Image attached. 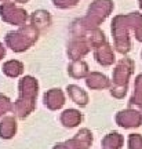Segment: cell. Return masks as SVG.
Instances as JSON below:
<instances>
[{"instance_id":"6da1fadb","label":"cell","mask_w":142,"mask_h":149,"mask_svg":"<svg viewBox=\"0 0 142 149\" xmlns=\"http://www.w3.org/2000/svg\"><path fill=\"white\" fill-rule=\"evenodd\" d=\"M132 29L135 37L142 42V15L138 13H130L127 15H117L112 22V33L115 37V47L121 54L130 51V36L128 31Z\"/></svg>"},{"instance_id":"7a4b0ae2","label":"cell","mask_w":142,"mask_h":149,"mask_svg":"<svg viewBox=\"0 0 142 149\" xmlns=\"http://www.w3.org/2000/svg\"><path fill=\"white\" fill-rule=\"evenodd\" d=\"M18 88H19V98L14 102L13 112L19 119H25L35 111L39 84H37V80L35 77L25 76V77H22L19 80Z\"/></svg>"},{"instance_id":"3957f363","label":"cell","mask_w":142,"mask_h":149,"mask_svg":"<svg viewBox=\"0 0 142 149\" xmlns=\"http://www.w3.org/2000/svg\"><path fill=\"white\" fill-rule=\"evenodd\" d=\"M113 10V1L112 0H95L90 6L88 13L84 18H81L77 24L80 26V31H93L97 29L98 25L111 14Z\"/></svg>"},{"instance_id":"277c9868","label":"cell","mask_w":142,"mask_h":149,"mask_svg":"<svg viewBox=\"0 0 142 149\" xmlns=\"http://www.w3.org/2000/svg\"><path fill=\"white\" fill-rule=\"evenodd\" d=\"M132 69H134V62L130 58H123L117 62L116 68L113 69V87L111 88L112 97L117 100L126 97L128 80L132 74Z\"/></svg>"},{"instance_id":"5b68a950","label":"cell","mask_w":142,"mask_h":149,"mask_svg":"<svg viewBox=\"0 0 142 149\" xmlns=\"http://www.w3.org/2000/svg\"><path fill=\"white\" fill-rule=\"evenodd\" d=\"M37 33H39V29H36L33 25L22 26L17 32L7 33L6 43L11 50H14L17 53H21V51H25L26 48H29L36 42Z\"/></svg>"},{"instance_id":"8992f818","label":"cell","mask_w":142,"mask_h":149,"mask_svg":"<svg viewBox=\"0 0 142 149\" xmlns=\"http://www.w3.org/2000/svg\"><path fill=\"white\" fill-rule=\"evenodd\" d=\"M0 15L6 22H10L14 25H22L26 21V11L14 6L13 3H4L0 7Z\"/></svg>"},{"instance_id":"52a82bcc","label":"cell","mask_w":142,"mask_h":149,"mask_svg":"<svg viewBox=\"0 0 142 149\" xmlns=\"http://www.w3.org/2000/svg\"><path fill=\"white\" fill-rule=\"evenodd\" d=\"M115 120L123 128H135L142 126L141 112L135 111V109H124V111L117 112Z\"/></svg>"},{"instance_id":"ba28073f","label":"cell","mask_w":142,"mask_h":149,"mask_svg":"<svg viewBox=\"0 0 142 149\" xmlns=\"http://www.w3.org/2000/svg\"><path fill=\"white\" fill-rule=\"evenodd\" d=\"M90 50H91V46H90L87 37L83 36V35H79V36L74 37L72 40V43L69 44L68 55L72 61H77L81 57H84Z\"/></svg>"},{"instance_id":"9c48e42d","label":"cell","mask_w":142,"mask_h":149,"mask_svg":"<svg viewBox=\"0 0 142 149\" xmlns=\"http://www.w3.org/2000/svg\"><path fill=\"white\" fill-rule=\"evenodd\" d=\"M43 101L50 111H58L65 105V94L59 88H51L44 93Z\"/></svg>"},{"instance_id":"30bf717a","label":"cell","mask_w":142,"mask_h":149,"mask_svg":"<svg viewBox=\"0 0 142 149\" xmlns=\"http://www.w3.org/2000/svg\"><path fill=\"white\" fill-rule=\"evenodd\" d=\"M86 84L91 90H104L111 87V80L108 76L100 72H90V74L86 77Z\"/></svg>"},{"instance_id":"8fae6325","label":"cell","mask_w":142,"mask_h":149,"mask_svg":"<svg viewBox=\"0 0 142 149\" xmlns=\"http://www.w3.org/2000/svg\"><path fill=\"white\" fill-rule=\"evenodd\" d=\"M94 57L97 59V62L101 64L102 66H109L115 62V54L112 51V47L105 43L102 44L101 47L95 48V53H94Z\"/></svg>"},{"instance_id":"7c38bea8","label":"cell","mask_w":142,"mask_h":149,"mask_svg":"<svg viewBox=\"0 0 142 149\" xmlns=\"http://www.w3.org/2000/svg\"><path fill=\"white\" fill-rule=\"evenodd\" d=\"M81 119H83V116H81L80 111H77V109H66L59 116V120L62 123V126L68 128L77 127L80 122H81Z\"/></svg>"},{"instance_id":"4fadbf2b","label":"cell","mask_w":142,"mask_h":149,"mask_svg":"<svg viewBox=\"0 0 142 149\" xmlns=\"http://www.w3.org/2000/svg\"><path fill=\"white\" fill-rule=\"evenodd\" d=\"M66 91H68V95L72 101L79 105V107H86L88 104V95L83 88H80L79 86L76 84H69L66 87Z\"/></svg>"},{"instance_id":"5bb4252c","label":"cell","mask_w":142,"mask_h":149,"mask_svg":"<svg viewBox=\"0 0 142 149\" xmlns=\"http://www.w3.org/2000/svg\"><path fill=\"white\" fill-rule=\"evenodd\" d=\"M17 133V122L14 116H6L0 122V137L3 139L13 138Z\"/></svg>"},{"instance_id":"9a60e30c","label":"cell","mask_w":142,"mask_h":149,"mask_svg":"<svg viewBox=\"0 0 142 149\" xmlns=\"http://www.w3.org/2000/svg\"><path fill=\"white\" fill-rule=\"evenodd\" d=\"M76 149H88L93 144V134L88 128H81L79 133L70 138Z\"/></svg>"},{"instance_id":"2e32d148","label":"cell","mask_w":142,"mask_h":149,"mask_svg":"<svg viewBox=\"0 0 142 149\" xmlns=\"http://www.w3.org/2000/svg\"><path fill=\"white\" fill-rule=\"evenodd\" d=\"M68 73H69V76H72L73 79H83V77H87L90 74L88 65H87V62L81 61V59L72 61L70 65L68 66Z\"/></svg>"},{"instance_id":"e0dca14e","label":"cell","mask_w":142,"mask_h":149,"mask_svg":"<svg viewBox=\"0 0 142 149\" xmlns=\"http://www.w3.org/2000/svg\"><path fill=\"white\" fill-rule=\"evenodd\" d=\"M124 144V137L120 133H109L102 138V149H120Z\"/></svg>"},{"instance_id":"ac0fdd59","label":"cell","mask_w":142,"mask_h":149,"mask_svg":"<svg viewBox=\"0 0 142 149\" xmlns=\"http://www.w3.org/2000/svg\"><path fill=\"white\" fill-rule=\"evenodd\" d=\"M50 22H51V18H50V14L47 11L40 10L33 13V15H32V25L36 29H42V28L48 26Z\"/></svg>"},{"instance_id":"d6986e66","label":"cell","mask_w":142,"mask_h":149,"mask_svg":"<svg viewBox=\"0 0 142 149\" xmlns=\"http://www.w3.org/2000/svg\"><path fill=\"white\" fill-rule=\"evenodd\" d=\"M3 72L7 76H10V77H17V76H19L24 72V65L19 61L11 59V61H7L3 65Z\"/></svg>"},{"instance_id":"ffe728a7","label":"cell","mask_w":142,"mask_h":149,"mask_svg":"<svg viewBox=\"0 0 142 149\" xmlns=\"http://www.w3.org/2000/svg\"><path fill=\"white\" fill-rule=\"evenodd\" d=\"M130 105H137L142 107V73L135 77V84H134V94L130 98Z\"/></svg>"},{"instance_id":"44dd1931","label":"cell","mask_w":142,"mask_h":149,"mask_svg":"<svg viewBox=\"0 0 142 149\" xmlns=\"http://www.w3.org/2000/svg\"><path fill=\"white\" fill-rule=\"evenodd\" d=\"M86 37H87V40H88L90 46H91V47H94V48L101 47L102 44H105L106 43L105 35L101 32L98 28H97V29H93V31H90L88 36H86Z\"/></svg>"},{"instance_id":"7402d4cb","label":"cell","mask_w":142,"mask_h":149,"mask_svg":"<svg viewBox=\"0 0 142 149\" xmlns=\"http://www.w3.org/2000/svg\"><path fill=\"white\" fill-rule=\"evenodd\" d=\"M128 149H142V135L141 134H130L127 139Z\"/></svg>"},{"instance_id":"603a6c76","label":"cell","mask_w":142,"mask_h":149,"mask_svg":"<svg viewBox=\"0 0 142 149\" xmlns=\"http://www.w3.org/2000/svg\"><path fill=\"white\" fill-rule=\"evenodd\" d=\"M13 111V104L6 95L0 94V117H3L7 112Z\"/></svg>"},{"instance_id":"cb8c5ba5","label":"cell","mask_w":142,"mask_h":149,"mask_svg":"<svg viewBox=\"0 0 142 149\" xmlns=\"http://www.w3.org/2000/svg\"><path fill=\"white\" fill-rule=\"evenodd\" d=\"M53 3L58 8H69V7H74L79 3V0H53Z\"/></svg>"},{"instance_id":"d4e9b609","label":"cell","mask_w":142,"mask_h":149,"mask_svg":"<svg viewBox=\"0 0 142 149\" xmlns=\"http://www.w3.org/2000/svg\"><path fill=\"white\" fill-rule=\"evenodd\" d=\"M53 149H76L74 148L73 142L68 139V141H65V142H59V144H55L53 146Z\"/></svg>"},{"instance_id":"484cf974","label":"cell","mask_w":142,"mask_h":149,"mask_svg":"<svg viewBox=\"0 0 142 149\" xmlns=\"http://www.w3.org/2000/svg\"><path fill=\"white\" fill-rule=\"evenodd\" d=\"M4 54H6V50H4V47H3V44L0 43V59L4 57Z\"/></svg>"},{"instance_id":"4316f807","label":"cell","mask_w":142,"mask_h":149,"mask_svg":"<svg viewBox=\"0 0 142 149\" xmlns=\"http://www.w3.org/2000/svg\"><path fill=\"white\" fill-rule=\"evenodd\" d=\"M15 1H18V3H25V1H28V0H15Z\"/></svg>"},{"instance_id":"83f0119b","label":"cell","mask_w":142,"mask_h":149,"mask_svg":"<svg viewBox=\"0 0 142 149\" xmlns=\"http://www.w3.org/2000/svg\"><path fill=\"white\" fill-rule=\"evenodd\" d=\"M139 7H141V10H142V0H139Z\"/></svg>"}]
</instances>
